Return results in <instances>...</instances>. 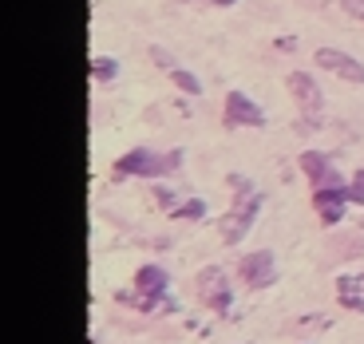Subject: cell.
<instances>
[{
	"mask_svg": "<svg viewBox=\"0 0 364 344\" xmlns=\"http://www.w3.org/2000/svg\"><path fill=\"white\" fill-rule=\"evenodd\" d=\"M178 163H182L178 151L155 154V151H146V146H139V151H131V154H123V158H119L115 174H146V178H159V174H171Z\"/></svg>",
	"mask_w": 364,
	"mask_h": 344,
	"instance_id": "1",
	"label": "cell"
},
{
	"mask_svg": "<svg viewBox=\"0 0 364 344\" xmlns=\"http://www.w3.org/2000/svg\"><path fill=\"white\" fill-rule=\"evenodd\" d=\"M234 186H237V206H234V214L222 217V237H226V242H237V237L246 234L254 214H257V206H262V194H257L250 182L234 178Z\"/></svg>",
	"mask_w": 364,
	"mask_h": 344,
	"instance_id": "2",
	"label": "cell"
},
{
	"mask_svg": "<svg viewBox=\"0 0 364 344\" xmlns=\"http://www.w3.org/2000/svg\"><path fill=\"white\" fill-rule=\"evenodd\" d=\"M198 301H206L214 313H226L230 308L234 293H230V277L218 269V265H206V269L198 273Z\"/></svg>",
	"mask_w": 364,
	"mask_h": 344,
	"instance_id": "3",
	"label": "cell"
},
{
	"mask_svg": "<svg viewBox=\"0 0 364 344\" xmlns=\"http://www.w3.org/2000/svg\"><path fill=\"white\" fill-rule=\"evenodd\" d=\"M289 91H293V100L301 103V111H305V115L309 119H317L321 111H325V95H321V87H317V80H309V75L305 72H293L289 80Z\"/></svg>",
	"mask_w": 364,
	"mask_h": 344,
	"instance_id": "4",
	"label": "cell"
},
{
	"mask_svg": "<svg viewBox=\"0 0 364 344\" xmlns=\"http://www.w3.org/2000/svg\"><path fill=\"white\" fill-rule=\"evenodd\" d=\"M317 68H325V72H333L337 80L364 83V64H356L353 55L337 52V48H321V52H317Z\"/></svg>",
	"mask_w": 364,
	"mask_h": 344,
	"instance_id": "5",
	"label": "cell"
},
{
	"mask_svg": "<svg viewBox=\"0 0 364 344\" xmlns=\"http://www.w3.org/2000/svg\"><path fill=\"white\" fill-rule=\"evenodd\" d=\"M348 198H353V190L337 182V186H325V190H317V198H313V206H317L321 222H325V226H333V222H341V214H345Z\"/></svg>",
	"mask_w": 364,
	"mask_h": 344,
	"instance_id": "6",
	"label": "cell"
},
{
	"mask_svg": "<svg viewBox=\"0 0 364 344\" xmlns=\"http://www.w3.org/2000/svg\"><path fill=\"white\" fill-rule=\"evenodd\" d=\"M237 269H242L246 285L262 289V285H269V281H273V254H265V249H257V254H246Z\"/></svg>",
	"mask_w": 364,
	"mask_h": 344,
	"instance_id": "7",
	"label": "cell"
},
{
	"mask_svg": "<svg viewBox=\"0 0 364 344\" xmlns=\"http://www.w3.org/2000/svg\"><path fill=\"white\" fill-rule=\"evenodd\" d=\"M301 171L309 174V182L317 186V190H325V186H337V171H333V163H328L325 154H317V151H305L301 154Z\"/></svg>",
	"mask_w": 364,
	"mask_h": 344,
	"instance_id": "8",
	"label": "cell"
},
{
	"mask_svg": "<svg viewBox=\"0 0 364 344\" xmlns=\"http://www.w3.org/2000/svg\"><path fill=\"white\" fill-rule=\"evenodd\" d=\"M226 123H246V127H262L265 115L262 107H254V103L242 95V91H230L226 95Z\"/></svg>",
	"mask_w": 364,
	"mask_h": 344,
	"instance_id": "9",
	"label": "cell"
},
{
	"mask_svg": "<svg viewBox=\"0 0 364 344\" xmlns=\"http://www.w3.org/2000/svg\"><path fill=\"white\" fill-rule=\"evenodd\" d=\"M135 289L143 293V301H139V308H151L159 301V293L166 289V269H159V265H146V269L135 273Z\"/></svg>",
	"mask_w": 364,
	"mask_h": 344,
	"instance_id": "10",
	"label": "cell"
},
{
	"mask_svg": "<svg viewBox=\"0 0 364 344\" xmlns=\"http://www.w3.org/2000/svg\"><path fill=\"white\" fill-rule=\"evenodd\" d=\"M337 289H341V293H353V289L364 293V273H356V277H353V273H345V277L337 281Z\"/></svg>",
	"mask_w": 364,
	"mask_h": 344,
	"instance_id": "11",
	"label": "cell"
},
{
	"mask_svg": "<svg viewBox=\"0 0 364 344\" xmlns=\"http://www.w3.org/2000/svg\"><path fill=\"white\" fill-rule=\"evenodd\" d=\"M174 83H178L182 91H191V95H198V91H202V87H198V80H194L191 72H174Z\"/></svg>",
	"mask_w": 364,
	"mask_h": 344,
	"instance_id": "12",
	"label": "cell"
},
{
	"mask_svg": "<svg viewBox=\"0 0 364 344\" xmlns=\"http://www.w3.org/2000/svg\"><path fill=\"white\" fill-rule=\"evenodd\" d=\"M91 72L100 75V80H111V75H115V64H111V60H95V64H91Z\"/></svg>",
	"mask_w": 364,
	"mask_h": 344,
	"instance_id": "13",
	"label": "cell"
},
{
	"mask_svg": "<svg viewBox=\"0 0 364 344\" xmlns=\"http://www.w3.org/2000/svg\"><path fill=\"white\" fill-rule=\"evenodd\" d=\"M174 214H178V217H202V214H206V206H202V202H186V206L174 210Z\"/></svg>",
	"mask_w": 364,
	"mask_h": 344,
	"instance_id": "14",
	"label": "cell"
},
{
	"mask_svg": "<svg viewBox=\"0 0 364 344\" xmlns=\"http://www.w3.org/2000/svg\"><path fill=\"white\" fill-rule=\"evenodd\" d=\"M341 9H345L348 16H360L364 20V0H341Z\"/></svg>",
	"mask_w": 364,
	"mask_h": 344,
	"instance_id": "15",
	"label": "cell"
},
{
	"mask_svg": "<svg viewBox=\"0 0 364 344\" xmlns=\"http://www.w3.org/2000/svg\"><path fill=\"white\" fill-rule=\"evenodd\" d=\"M348 190H353V202H364V171L353 178V186H348Z\"/></svg>",
	"mask_w": 364,
	"mask_h": 344,
	"instance_id": "16",
	"label": "cell"
},
{
	"mask_svg": "<svg viewBox=\"0 0 364 344\" xmlns=\"http://www.w3.org/2000/svg\"><path fill=\"white\" fill-rule=\"evenodd\" d=\"M341 305H345V308H360V313H364V301L360 297H348V293H341Z\"/></svg>",
	"mask_w": 364,
	"mask_h": 344,
	"instance_id": "17",
	"label": "cell"
},
{
	"mask_svg": "<svg viewBox=\"0 0 364 344\" xmlns=\"http://www.w3.org/2000/svg\"><path fill=\"white\" fill-rule=\"evenodd\" d=\"M206 4H234V0H206Z\"/></svg>",
	"mask_w": 364,
	"mask_h": 344,
	"instance_id": "18",
	"label": "cell"
}]
</instances>
